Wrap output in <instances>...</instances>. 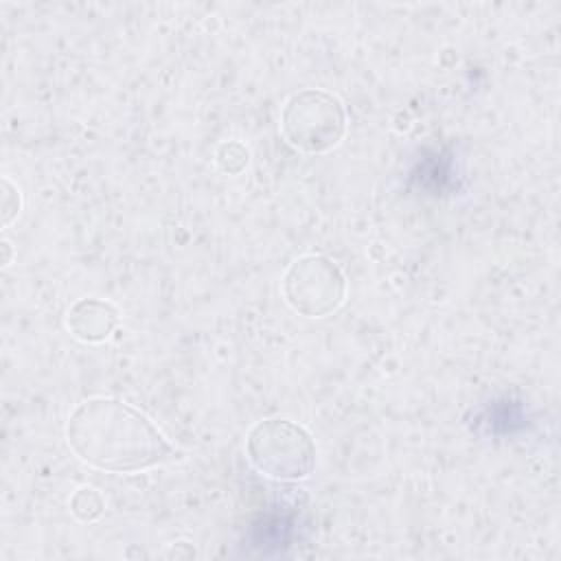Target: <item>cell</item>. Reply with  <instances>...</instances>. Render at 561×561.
I'll return each instance as SVG.
<instances>
[{"instance_id": "obj_1", "label": "cell", "mask_w": 561, "mask_h": 561, "mask_svg": "<svg viewBox=\"0 0 561 561\" xmlns=\"http://www.w3.org/2000/svg\"><path fill=\"white\" fill-rule=\"evenodd\" d=\"M66 440L83 462L110 473H138L184 456L140 410L105 397L72 410Z\"/></svg>"}, {"instance_id": "obj_2", "label": "cell", "mask_w": 561, "mask_h": 561, "mask_svg": "<svg viewBox=\"0 0 561 561\" xmlns=\"http://www.w3.org/2000/svg\"><path fill=\"white\" fill-rule=\"evenodd\" d=\"M245 456L261 476L280 482L305 480L316 467V445L309 432L287 419L259 421L248 432Z\"/></svg>"}, {"instance_id": "obj_3", "label": "cell", "mask_w": 561, "mask_h": 561, "mask_svg": "<svg viewBox=\"0 0 561 561\" xmlns=\"http://www.w3.org/2000/svg\"><path fill=\"white\" fill-rule=\"evenodd\" d=\"M346 131V110L337 96L324 90H300L287 99L280 112V136L302 153H327L340 145Z\"/></svg>"}, {"instance_id": "obj_4", "label": "cell", "mask_w": 561, "mask_h": 561, "mask_svg": "<svg viewBox=\"0 0 561 561\" xmlns=\"http://www.w3.org/2000/svg\"><path fill=\"white\" fill-rule=\"evenodd\" d=\"M280 289L294 311L307 318H324L342 307L346 278L340 265L329 256L305 254L287 267Z\"/></svg>"}, {"instance_id": "obj_5", "label": "cell", "mask_w": 561, "mask_h": 561, "mask_svg": "<svg viewBox=\"0 0 561 561\" xmlns=\"http://www.w3.org/2000/svg\"><path fill=\"white\" fill-rule=\"evenodd\" d=\"M66 324L77 340L96 344L114 333L118 324V309L101 298H81L68 309Z\"/></svg>"}, {"instance_id": "obj_6", "label": "cell", "mask_w": 561, "mask_h": 561, "mask_svg": "<svg viewBox=\"0 0 561 561\" xmlns=\"http://www.w3.org/2000/svg\"><path fill=\"white\" fill-rule=\"evenodd\" d=\"M103 508H105V502L101 493L92 486H81L70 497V511L81 522H94L96 517H101Z\"/></svg>"}, {"instance_id": "obj_7", "label": "cell", "mask_w": 561, "mask_h": 561, "mask_svg": "<svg viewBox=\"0 0 561 561\" xmlns=\"http://www.w3.org/2000/svg\"><path fill=\"white\" fill-rule=\"evenodd\" d=\"M243 169L248 164V149L241 145V142H224L219 149H217V162L219 167L230 173V162H234Z\"/></svg>"}]
</instances>
